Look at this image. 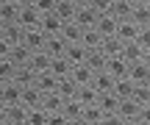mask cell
<instances>
[{
    "label": "cell",
    "mask_w": 150,
    "mask_h": 125,
    "mask_svg": "<svg viewBox=\"0 0 150 125\" xmlns=\"http://www.w3.org/2000/svg\"><path fill=\"white\" fill-rule=\"evenodd\" d=\"M0 125H28V106L25 103L0 106Z\"/></svg>",
    "instance_id": "obj_1"
},
{
    "label": "cell",
    "mask_w": 150,
    "mask_h": 125,
    "mask_svg": "<svg viewBox=\"0 0 150 125\" xmlns=\"http://www.w3.org/2000/svg\"><path fill=\"white\" fill-rule=\"evenodd\" d=\"M3 56H6V59H11L17 67H25L28 61H31L33 50L28 47L25 42H20V44H11V47H8V44H0V59H3Z\"/></svg>",
    "instance_id": "obj_2"
},
{
    "label": "cell",
    "mask_w": 150,
    "mask_h": 125,
    "mask_svg": "<svg viewBox=\"0 0 150 125\" xmlns=\"http://www.w3.org/2000/svg\"><path fill=\"white\" fill-rule=\"evenodd\" d=\"M25 39V25L22 22H3L0 25V44H20Z\"/></svg>",
    "instance_id": "obj_3"
},
{
    "label": "cell",
    "mask_w": 150,
    "mask_h": 125,
    "mask_svg": "<svg viewBox=\"0 0 150 125\" xmlns=\"http://www.w3.org/2000/svg\"><path fill=\"white\" fill-rule=\"evenodd\" d=\"M139 111H142V103H136L134 97H122V100H120V111H117V114L122 117L125 125H142Z\"/></svg>",
    "instance_id": "obj_4"
},
{
    "label": "cell",
    "mask_w": 150,
    "mask_h": 125,
    "mask_svg": "<svg viewBox=\"0 0 150 125\" xmlns=\"http://www.w3.org/2000/svg\"><path fill=\"white\" fill-rule=\"evenodd\" d=\"M22 92H25V86H20L17 81H6V83H0V106L22 103Z\"/></svg>",
    "instance_id": "obj_5"
},
{
    "label": "cell",
    "mask_w": 150,
    "mask_h": 125,
    "mask_svg": "<svg viewBox=\"0 0 150 125\" xmlns=\"http://www.w3.org/2000/svg\"><path fill=\"white\" fill-rule=\"evenodd\" d=\"M97 20H100V11H97L92 3L78 6V14H75V22H78V25H83V28H95Z\"/></svg>",
    "instance_id": "obj_6"
},
{
    "label": "cell",
    "mask_w": 150,
    "mask_h": 125,
    "mask_svg": "<svg viewBox=\"0 0 150 125\" xmlns=\"http://www.w3.org/2000/svg\"><path fill=\"white\" fill-rule=\"evenodd\" d=\"M22 6L17 0H0V22H20Z\"/></svg>",
    "instance_id": "obj_7"
},
{
    "label": "cell",
    "mask_w": 150,
    "mask_h": 125,
    "mask_svg": "<svg viewBox=\"0 0 150 125\" xmlns=\"http://www.w3.org/2000/svg\"><path fill=\"white\" fill-rule=\"evenodd\" d=\"M139 31H142L139 22H134V20H120L117 36L122 39V42H136V39H139Z\"/></svg>",
    "instance_id": "obj_8"
},
{
    "label": "cell",
    "mask_w": 150,
    "mask_h": 125,
    "mask_svg": "<svg viewBox=\"0 0 150 125\" xmlns=\"http://www.w3.org/2000/svg\"><path fill=\"white\" fill-rule=\"evenodd\" d=\"M95 67L89 64V61H83V64H75L72 67V78H75V83H78V86H86V83H92L95 81Z\"/></svg>",
    "instance_id": "obj_9"
},
{
    "label": "cell",
    "mask_w": 150,
    "mask_h": 125,
    "mask_svg": "<svg viewBox=\"0 0 150 125\" xmlns=\"http://www.w3.org/2000/svg\"><path fill=\"white\" fill-rule=\"evenodd\" d=\"M50 61H53V56L47 53V50H33V56H31V61H28V67H31L33 72H47L50 70Z\"/></svg>",
    "instance_id": "obj_10"
},
{
    "label": "cell",
    "mask_w": 150,
    "mask_h": 125,
    "mask_svg": "<svg viewBox=\"0 0 150 125\" xmlns=\"http://www.w3.org/2000/svg\"><path fill=\"white\" fill-rule=\"evenodd\" d=\"M20 22L25 28H39L42 25V11L36 8V6H22V11H20Z\"/></svg>",
    "instance_id": "obj_11"
},
{
    "label": "cell",
    "mask_w": 150,
    "mask_h": 125,
    "mask_svg": "<svg viewBox=\"0 0 150 125\" xmlns=\"http://www.w3.org/2000/svg\"><path fill=\"white\" fill-rule=\"evenodd\" d=\"M97 31L103 33V36H117V28H120V20L111 14V11H106V14H100V20H97Z\"/></svg>",
    "instance_id": "obj_12"
},
{
    "label": "cell",
    "mask_w": 150,
    "mask_h": 125,
    "mask_svg": "<svg viewBox=\"0 0 150 125\" xmlns=\"http://www.w3.org/2000/svg\"><path fill=\"white\" fill-rule=\"evenodd\" d=\"M22 42H25L31 50H45L47 33H45L42 28H25V39H22Z\"/></svg>",
    "instance_id": "obj_13"
},
{
    "label": "cell",
    "mask_w": 150,
    "mask_h": 125,
    "mask_svg": "<svg viewBox=\"0 0 150 125\" xmlns=\"http://www.w3.org/2000/svg\"><path fill=\"white\" fill-rule=\"evenodd\" d=\"M89 53H92V47H86L83 42H75V44H67V59L72 61V64H83V61H89Z\"/></svg>",
    "instance_id": "obj_14"
},
{
    "label": "cell",
    "mask_w": 150,
    "mask_h": 125,
    "mask_svg": "<svg viewBox=\"0 0 150 125\" xmlns=\"http://www.w3.org/2000/svg\"><path fill=\"white\" fill-rule=\"evenodd\" d=\"M106 70L111 72L114 78H122V75H128V72H131V61H128V59H122V56H108Z\"/></svg>",
    "instance_id": "obj_15"
},
{
    "label": "cell",
    "mask_w": 150,
    "mask_h": 125,
    "mask_svg": "<svg viewBox=\"0 0 150 125\" xmlns=\"http://www.w3.org/2000/svg\"><path fill=\"white\" fill-rule=\"evenodd\" d=\"M83 31H86L83 25H78L75 20H70V22H64V28H61V36L67 39V44H75V42H83Z\"/></svg>",
    "instance_id": "obj_16"
},
{
    "label": "cell",
    "mask_w": 150,
    "mask_h": 125,
    "mask_svg": "<svg viewBox=\"0 0 150 125\" xmlns=\"http://www.w3.org/2000/svg\"><path fill=\"white\" fill-rule=\"evenodd\" d=\"M22 103H25L28 109H36V106L45 103V92L36 83H31V86H25V92H22Z\"/></svg>",
    "instance_id": "obj_17"
},
{
    "label": "cell",
    "mask_w": 150,
    "mask_h": 125,
    "mask_svg": "<svg viewBox=\"0 0 150 125\" xmlns=\"http://www.w3.org/2000/svg\"><path fill=\"white\" fill-rule=\"evenodd\" d=\"M92 83H95L97 92H114V83H117V78H114L108 70H97V72H95V81H92Z\"/></svg>",
    "instance_id": "obj_18"
},
{
    "label": "cell",
    "mask_w": 150,
    "mask_h": 125,
    "mask_svg": "<svg viewBox=\"0 0 150 125\" xmlns=\"http://www.w3.org/2000/svg\"><path fill=\"white\" fill-rule=\"evenodd\" d=\"M45 50H47L50 56H64V53H67V39L61 36V33H47Z\"/></svg>",
    "instance_id": "obj_19"
},
{
    "label": "cell",
    "mask_w": 150,
    "mask_h": 125,
    "mask_svg": "<svg viewBox=\"0 0 150 125\" xmlns=\"http://www.w3.org/2000/svg\"><path fill=\"white\" fill-rule=\"evenodd\" d=\"M120 100H122V97H120L117 92H100L97 106H100L106 114H117V111H120Z\"/></svg>",
    "instance_id": "obj_20"
},
{
    "label": "cell",
    "mask_w": 150,
    "mask_h": 125,
    "mask_svg": "<svg viewBox=\"0 0 150 125\" xmlns=\"http://www.w3.org/2000/svg\"><path fill=\"white\" fill-rule=\"evenodd\" d=\"M42 28L45 33H61V28H64V20H61L56 11H47V14H42Z\"/></svg>",
    "instance_id": "obj_21"
},
{
    "label": "cell",
    "mask_w": 150,
    "mask_h": 125,
    "mask_svg": "<svg viewBox=\"0 0 150 125\" xmlns=\"http://www.w3.org/2000/svg\"><path fill=\"white\" fill-rule=\"evenodd\" d=\"M83 109H86V106L81 103L78 97H70V100L64 103V109H61V111L67 114V120H70V122H81V120H83Z\"/></svg>",
    "instance_id": "obj_22"
},
{
    "label": "cell",
    "mask_w": 150,
    "mask_h": 125,
    "mask_svg": "<svg viewBox=\"0 0 150 125\" xmlns=\"http://www.w3.org/2000/svg\"><path fill=\"white\" fill-rule=\"evenodd\" d=\"M36 86L39 89H42V92L45 95H47V92H59V75H56V72H39V75H36Z\"/></svg>",
    "instance_id": "obj_23"
},
{
    "label": "cell",
    "mask_w": 150,
    "mask_h": 125,
    "mask_svg": "<svg viewBox=\"0 0 150 125\" xmlns=\"http://www.w3.org/2000/svg\"><path fill=\"white\" fill-rule=\"evenodd\" d=\"M103 117H106V111H103L97 103H92V106L83 109V120H81V125H103Z\"/></svg>",
    "instance_id": "obj_24"
},
{
    "label": "cell",
    "mask_w": 150,
    "mask_h": 125,
    "mask_svg": "<svg viewBox=\"0 0 150 125\" xmlns=\"http://www.w3.org/2000/svg\"><path fill=\"white\" fill-rule=\"evenodd\" d=\"M72 61L67 59V56H53V61H50V72H56L59 78H64V75H72Z\"/></svg>",
    "instance_id": "obj_25"
},
{
    "label": "cell",
    "mask_w": 150,
    "mask_h": 125,
    "mask_svg": "<svg viewBox=\"0 0 150 125\" xmlns=\"http://www.w3.org/2000/svg\"><path fill=\"white\" fill-rule=\"evenodd\" d=\"M114 92H117L120 97H134V92H136V81H134L131 75L117 78V83H114Z\"/></svg>",
    "instance_id": "obj_26"
},
{
    "label": "cell",
    "mask_w": 150,
    "mask_h": 125,
    "mask_svg": "<svg viewBox=\"0 0 150 125\" xmlns=\"http://www.w3.org/2000/svg\"><path fill=\"white\" fill-rule=\"evenodd\" d=\"M56 14L64 22H70V20H75V14H78V3H75V0H59V3H56Z\"/></svg>",
    "instance_id": "obj_27"
},
{
    "label": "cell",
    "mask_w": 150,
    "mask_h": 125,
    "mask_svg": "<svg viewBox=\"0 0 150 125\" xmlns=\"http://www.w3.org/2000/svg\"><path fill=\"white\" fill-rule=\"evenodd\" d=\"M134 8H136V3H131V0H114L111 14L117 17V20H131V17H134Z\"/></svg>",
    "instance_id": "obj_28"
},
{
    "label": "cell",
    "mask_w": 150,
    "mask_h": 125,
    "mask_svg": "<svg viewBox=\"0 0 150 125\" xmlns=\"http://www.w3.org/2000/svg\"><path fill=\"white\" fill-rule=\"evenodd\" d=\"M75 97H78L83 106H92V103L100 100V92L95 89V83H86V86H78V95H75Z\"/></svg>",
    "instance_id": "obj_29"
},
{
    "label": "cell",
    "mask_w": 150,
    "mask_h": 125,
    "mask_svg": "<svg viewBox=\"0 0 150 125\" xmlns=\"http://www.w3.org/2000/svg\"><path fill=\"white\" fill-rule=\"evenodd\" d=\"M131 78H134L136 83H150V67L145 64V61H134L131 64V72H128Z\"/></svg>",
    "instance_id": "obj_30"
},
{
    "label": "cell",
    "mask_w": 150,
    "mask_h": 125,
    "mask_svg": "<svg viewBox=\"0 0 150 125\" xmlns=\"http://www.w3.org/2000/svg\"><path fill=\"white\" fill-rule=\"evenodd\" d=\"M64 103H67V97H64L61 92H47V95H45V103H42V106L50 111V114H53V111H61V109H64Z\"/></svg>",
    "instance_id": "obj_31"
},
{
    "label": "cell",
    "mask_w": 150,
    "mask_h": 125,
    "mask_svg": "<svg viewBox=\"0 0 150 125\" xmlns=\"http://www.w3.org/2000/svg\"><path fill=\"white\" fill-rule=\"evenodd\" d=\"M122 47H125V42L120 36H106V39H103V44H100V50L106 56H120V53H122Z\"/></svg>",
    "instance_id": "obj_32"
},
{
    "label": "cell",
    "mask_w": 150,
    "mask_h": 125,
    "mask_svg": "<svg viewBox=\"0 0 150 125\" xmlns=\"http://www.w3.org/2000/svg\"><path fill=\"white\" fill-rule=\"evenodd\" d=\"M122 59H128L131 64H134V61H142V56H145V47H142L139 42H125V47H122Z\"/></svg>",
    "instance_id": "obj_33"
},
{
    "label": "cell",
    "mask_w": 150,
    "mask_h": 125,
    "mask_svg": "<svg viewBox=\"0 0 150 125\" xmlns=\"http://www.w3.org/2000/svg\"><path fill=\"white\" fill-rule=\"evenodd\" d=\"M50 111L45 106H36V109H28V125H47Z\"/></svg>",
    "instance_id": "obj_34"
},
{
    "label": "cell",
    "mask_w": 150,
    "mask_h": 125,
    "mask_svg": "<svg viewBox=\"0 0 150 125\" xmlns=\"http://www.w3.org/2000/svg\"><path fill=\"white\" fill-rule=\"evenodd\" d=\"M17 70H20V67H17L11 59H6V56H3V59H0V83H6V81H14Z\"/></svg>",
    "instance_id": "obj_35"
},
{
    "label": "cell",
    "mask_w": 150,
    "mask_h": 125,
    "mask_svg": "<svg viewBox=\"0 0 150 125\" xmlns=\"http://www.w3.org/2000/svg\"><path fill=\"white\" fill-rule=\"evenodd\" d=\"M59 92L64 95L67 100L78 95V83H75V78H72V75H64V78H59Z\"/></svg>",
    "instance_id": "obj_36"
},
{
    "label": "cell",
    "mask_w": 150,
    "mask_h": 125,
    "mask_svg": "<svg viewBox=\"0 0 150 125\" xmlns=\"http://www.w3.org/2000/svg\"><path fill=\"white\" fill-rule=\"evenodd\" d=\"M14 81L20 83V86H31V83H36V72L31 70V67H20V70H17V75H14Z\"/></svg>",
    "instance_id": "obj_37"
},
{
    "label": "cell",
    "mask_w": 150,
    "mask_h": 125,
    "mask_svg": "<svg viewBox=\"0 0 150 125\" xmlns=\"http://www.w3.org/2000/svg\"><path fill=\"white\" fill-rule=\"evenodd\" d=\"M103 39H106V36H103L97 28H86V31H83V44H86V47H92V50H95V47H100V44H103Z\"/></svg>",
    "instance_id": "obj_38"
},
{
    "label": "cell",
    "mask_w": 150,
    "mask_h": 125,
    "mask_svg": "<svg viewBox=\"0 0 150 125\" xmlns=\"http://www.w3.org/2000/svg\"><path fill=\"white\" fill-rule=\"evenodd\" d=\"M131 20H134V22H139L142 28L150 25V3H139V6L134 8V17H131Z\"/></svg>",
    "instance_id": "obj_39"
},
{
    "label": "cell",
    "mask_w": 150,
    "mask_h": 125,
    "mask_svg": "<svg viewBox=\"0 0 150 125\" xmlns=\"http://www.w3.org/2000/svg\"><path fill=\"white\" fill-rule=\"evenodd\" d=\"M56 3H59V0H33V6H36L42 14H47V11H56Z\"/></svg>",
    "instance_id": "obj_40"
},
{
    "label": "cell",
    "mask_w": 150,
    "mask_h": 125,
    "mask_svg": "<svg viewBox=\"0 0 150 125\" xmlns=\"http://www.w3.org/2000/svg\"><path fill=\"white\" fill-rule=\"evenodd\" d=\"M89 3L95 6L100 14H106V11H111V8H114V0H89Z\"/></svg>",
    "instance_id": "obj_41"
},
{
    "label": "cell",
    "mask_w": 150,
    "mask_h": 125,
    "mask_svg": "<svg viewBox=\"0 0 150 125\" xmlns=\"http://www.w3.org/2000/svg\"><path fill=\"white\" fill-rule=\"evenodd\" d=\"M136 42H139L142 47H150V25H145V28L139 31V39H136Z\"/></svg>",
    "instance_id": "obj_42"
},
{
    "label": "cell",
    "mask_w": 150,
    "mask_h": 125,
    "mask_svg": "<svg viewBox=\"0 0 150 125\" xmlns=\"http://www.w3.org/2000/svg\"><path fill=\"white\" fill-rule=\"evenodd\" d=\"M139 120H142V125H150V103H145V106H142Z\"/></svg>",
    "instance_id": "obj_43"
},
{
    "label": "cell",
    "mask_w": 150,
    "mask_h": 125,
    "mask_svg": "<svg viewBox=\"0 0 150 125\" xmlns=\"http://www.w3.org/2000/svg\"><path fill=\"white\" fill-rule=\"evenodd\" d=\"M142 61H145V64L150 67V47H145V56H142Z\"/></svg>",
    "instance_id": "obj_44"
},
{
    "label": "cell",
    "mask_w": 150,
    "mask_h": 125,
    "mask_svg": "<svg viewBox=\"0 0 150 125\" xmlns=\"http://www.w3.org/2000/svg\"><path fill=\"white\" fill-rule=\"evenodd\" d=\"M17 3H20V6H31L33 0H17Z\"/></svg>",
    "instance_id": "obj_45"
},
{
    "label": "cell",
    "mask_w": 150,
    "mask_h": 125,
    "mask_svg": "<svg viewBox=\"0 0 150 125\" xmlns=\"http://www.w3.org/2000/svg\"><path fill=\"white\" fill-rule=\"evenodd\" d=\"M75 3H78V6H86V3H89V0H75Z\"/></svg>",
    "instance_id": "obj_46"
},
{
    "label": "cell",
    "mask_w": 150,
    "mask_h": 125,
    "mask_svg": "<svg viewBox=\"0 0 150 125\" xmlns=\"http://www.w3.org/2000/svg\"><path fill=\"white\" fill-rule=\"evenodd\" d=\"M131 3H136V6H139V3H145V0H131Z\"/></svg>",
    "instance_id": "obj_47"
},
{
    "label": "cell",
    "mask_w": 150,
    "mask_h": 125,
    "mask_svg": "<svg viewBox=\"0 0 150 125\" xmlns=\"http://www.w3.org/2000/svg\"><path fill=\"white\" fill-rule=\"evenodd\" d=\"M145 3H150V0H145Z\"/></svg>",
    "instance_id": "obj_48"
}]
</instances>
